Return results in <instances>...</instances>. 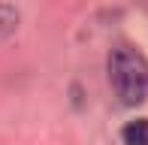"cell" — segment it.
Wrapping results in <instances>:
<instances>
[{"mask_svg": "<svg viewBox=\"0 0 148 145\" xmlns=\"http://www.w3.org/2000/svg\"><path fill=\"white\" fill-rule=\"evenodd\" d=\"M106 72L121 106H139L148 100V57L133 42L112 45L106 57Z\"/></svg>", "mask_w": 148, "mask_h": 145, "instance_id": "obj_1", "label": "cell"}, {"mask_svg": "<svg viewBox=\"0 0 148 145\" xmlns=\"http://www.w3.org/2000/svg\"><path fill=\"white\" fill-rule=\"evenodd\" d=\"M121 142L124 145H148V118L127 121L121 130Z\"/></svg>", "mask_w": 148, "mask_h": 145, "instance_id": "obj_2", "label": "cell"}, {"mask_svg": "<svg viewBox=\"0 0 148 145\" xmlns=\"http://www.w3.org/2000/svg\"><path fill=\"white\" fill-rule=\"evenodd\" d=\"M18 27V9L12 3H0V39Z\"/></svg>", "mask_w": 148, "mask_h": 145, "instance_id": "obj_3", "label": "cell"}]
</instances>
